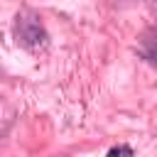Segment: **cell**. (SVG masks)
<instances>
[{"mask_svg":"<svg viewBox=\"0 0 157 157\" xmlns=\"http://www.w3.org/2000/svg\"><path fill=\"white\" fill-rule=\"evenodd\" d=\"M15 37H17V44H22L25 49L29 52H39L47 47V32L39 22L37 15L32 12H22L17 15V22H15Z\"/></svg>","mask_w":157,"mask_h":157,"instance_id":"6da1fadb","label":"cell"},{"mask_svg":"<svg viewBox=\"0 0 157 157\" xmlns=\"http://www.w3.org/2000/svg\"><path fill=\"white\" fill-rule=\"evenodd\" d=\"M108 155H110V157H113V155H135V150L128 147V145H115V147L108 150Z\"/></svg>","mask_w":157,"mask_h":157,"instance_id":"7a4b0ae2","label":"cell"}]
</instances>
